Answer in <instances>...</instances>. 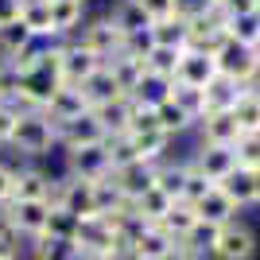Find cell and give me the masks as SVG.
<instances>
[{
	"mask_svg": "<svg viewBox=\"0 0 260 260\" xmlns=\"http://www.w3.org/2000/svg\"><path fill=\"white\" fill-rule=\"evenodd\" d=\"M8 144L20 155H47L54 144H58V132H54V124L43 117V109H35V113H20L16 132H12Z\"/></svg>",
	"mask_w": 260,
	"mask_h": 260,
	"instance_id": "obj_1",
	"label": "cell"
},
{
	"mask_svg": "<svg viewBox=\"0 0 260 260\" xmlns=\"http://www.w3.org/2000/svg\"><path fill=\"white\" fill-rule=\"evenodd\" d=\"M217 58V74L229 78V82H237V86H252L260 74V54L256 47H245V43H233V39H225V43L214 51Z\"/></svg>",
	"mask_w": 260,
	"mask_h": 260,
	"instance_id": "obj_2",
	"label": "cell"
},
{
	"mask_svg": "<svg viewBox=\"0 0 260 260\" xmlns=\"http://www.w3.org/2000/svg\"><path fill=\"white\" fill-rule=\"evenodd\" d=\"M78 249L86 252V256H120V252H128L117 237V221H113V217H101V214L82 217Z\"/></svg>",
	"mask_w": 260,
	"mask_h": 260,
	"instance_id": "obj_3",
	"label": "cell"
},
{
	"mask_svg": "<svg viewBox=\"0 0 260 260\" xmlns=\"http://www.w3.org/2000/svg\"><path fill=\"white\" fill-rule=\"evenodd\" d=\"M78 43L86 47V51H93L101 62H109V58H117V54L124 51V31H120V27L109 20V16H98V20L82 23Z\"/></svg>",
	"mask_w": 260,
	"mask_h": 260,
	"instance_id": "obj_4",
	"label": "cell"
},
{
	"mask_svg": "<svg viewBox=\"0 0 260 260\" xmlns=\"http://www.w3.org/2000/svg\"><path fill=\"white\" fill-rule=\"evenodd\" d=\"M210 256L214 260H252L256 256V233L245 221H229V225L217 229L214 245H210Z\"/></svg>",
	"mask_w": 260,
	"mask_h": 260,
	"instance_id": "obj_5",
	"label": "cell"
},
{
	"mask_svg": "<svg viewBox=\"0 0 260 260\" xmlns=\"http://www.w3.org/2000/svg\"><path fill=\"white\" fill-rule=\"evenodd\" d=\"M0 214L8 217L16 233H20L27 245L39 241L47 233V217H51V202H8V206H0Z\"/></svg>",
	"mask_w": 260,
	"mask_h": 260,
	"instance_id": "obj_6",
	"label": "cell"
},
{
	"mask_svg": "<svg viewBox=\"0 0 260 260\" xmlns=\"http://www.w3.org/2000/svg\"><path fill=\"white\" fill-rule=\"evenodd\" d=\"M66 167L74 179H86V183H101L113 175V163H109L105 144H89V148H70L66 152Z\"/></svg>",
	"mask_w": 260,
	"mask_h": 260,
	"instance_id": "obj_7",
	"label": "cell"
},
{
	"mask_svg": "<svg viewBox=\"0 0 260 260\" xmlns=\"http://www.w3.org/2000/svg\"><path fill=\"white\" fill-rule=\"evenodd\" d=\"M214 78H217V58H214V54L186 47L183 58H179V70H175V86H194V89H206Z\"/></svg>",
	"mask_w": 260,
	"mask_h": 260,
	"instance_id": "obj_8",
	"label": "cell"
},
{
	"mask_svg": "<svg viewBox=\"0 0 260 260\" xmlns=\"http://www.w3.org/2000/svg\"><path fill=\"white\" fill-rule=\"evenodd\" d=\"M58 66H62V86H82L98 66H105L93 51H86L82 43H62L58 47Z\"/></svg>",
	"mask_w": 260,
	"mask_h": 260,
	"instance_id": "obj_9",
	"label": "cell"
},
{
	"mask_svg": "<svg viewBox=\"0 0 260 260\" xmlns=\"http://www.w3.org/2000/svg\"><path fill=\"white\" fill-rule=\"evenodd\" d=\"M113 183H117V190L128 198V202H136L140 194H148V190L155 186V163L132 159V163H124V167L113 171Z\"/></svg>",
	"mask_w": 260,
	"mask_h": 260,
	"instance_id": "obj_10",
	"label": "cell"
},
{
	"mask_svg": "<svg viewBox=\"0 0 260 260\" xmlns=\"http://www.w3.org/2000/svg\"><path fill=\"white\" fill-rule=\"evenodd\" d=\"M54 132H58V144H62L66 152H70V148H89V144H101V140H105V128L98 124L93 109L82 113V117H74V120H66V124H58Z\"/></svg>",
	"mask_w": 260,
	"mask_h": 260,
	"instance_id": "obj_11",
	"label": "cell"
},
{
	"mask_svg": "<svg viewBox=\"0 0 260 260\" xmlns=\"http://www.w3.org/2000/svg\"><path fill=\"white\" fill-rule=\"evenodd\" d=\"M190 163H194L198 175H206L210 183L217 186L229 171H233V167H237V152H233V148H217V144H202Z\"/></svg>",
	"mask_w": 260,
	"mask_h": 260,
	"instance_id": "obj_12",
	"label": "cell"
},
{
	"mask_svg": "<svg viewBox=\"0 0 260 260\" xmlns=\"http://www.w3.org/2000/svg\"><path fill=\"white\" fill-rule=\"evenodd\" d=\"M82 113H89V105H86V98H82V89H78V86H58V89H54V98L43 105V117L51 120L54 128L66 124V120H74V117H82Z\"/></svg>",
	"mask_w": 260,
	"mask_h": 260,
	"instance_id": "obj_13",
	"label": "cell"
},
{
	"mask_svg": "<svg viewBox=\"0 0 260 260\" xmlns=\"http://www.w3.org/2000/svg\"><path fill=\"white\" fill-rule=\"evenodd\" d=\"M51 186H54L51 175L35 171V167H23V171H16L8 202H47V198H51Z\"/></svg>",
	"mask_w": 260,
	"mask_h": 260,
	"instance_id": "obj_14",
	"label": "cell"
},
{
	"mask_svg": "<svg viewBox=\"0 0 260 260\" xmlns=\"http://www.w3.org/2000/svg\"><path fill=\"white\" fill-rule=\"evenodd\" d=\"M202 128V144H217V148H233L241 140V124L233 120V113H206L198 120Z\"/></svg>",
	"mask_w": 260,
	"mask_h": 260,
	"instance_id": "obj_15",
	"label": "cell"
},
{
	"mask_svg": "<svg viewBox=\"0 0 260 260\" xmlns=\"http://www.w3.org/2000/svg\"><path fill=\"white\" fill-rule=\"evenodd\" d=\"M78 89H82V98H86L89 109L105 105V101H117V98H128V93H120V86H117V78H113L109 66H98V70H93Z\"/></svg>",
	"mask_w": 260,
	"mask_h": 260,
	"instance_id": "obj_16",
	"label": "cell"
},
{
	"mask_svg": "<svg viewBox=\"0 0 260 260\" xmlns=\"http://www.w3.org/2000/svg\"><path fill=\"white\" fill-rule=\"evenodd\" d=\"M217 190H221V194H225L237 210H245V206L256 202V175H252L249 167H233V171L217 183Z\"/></svg>",
	"mask_w": 260,
	"mask_h": 260,
	"instance_id": "obj_17",
	"label": "cell"
},
{
	"mask_svg": "<svg viewBox=\"0 0 260 260\" xmlns=\"http://www.w3.org/2000/svg\"><path fill=\"white\" fill-rule=\"evenodd\" d=\"M194 214H198V221H206V225H229V221H237V206H233V202H229L225 194H221V190H210L206 198H202V202H194Z\"/></svg>",
	"mask_w": 260,
	"mask_h": 260,
	"instance_id": "obj_18",
	"label": "cell"
},
{
	"mask_svg": "<svg viewBox=\"0 0 260 260\" xmlns=\"http://www.w3.org/2000/svg\"><path fill=\"white\" fill-rule=\"evenodd\" d=\"M86 20V0H51V35H70Z\"/></svg>",
	"mask_w": 260,
	"mask_h": 260,
	"instance_id": "obj_19",
	"label": "cell"
},
{
	"mask_svg": "<svg viewBox=\"0 0 260 260\" xmlns=\"http://www.w3.org/2000/svg\"><path fill=\"white\" fill-rule=\"evenodd\" d=\"M98 124L105 128V136H124L128 132V120H132V98H117V101H105V105L93 109Z\"/></svg>",
	"mask_w": 260,
	"mask_h": 260,
	"instance_id": "obj_20",
	"label": "cell"
},
{
	"mask_svg": "<svg viewBox=\"0 0 260 260\" xmlns=\"http://www.w3.org/2000/svg\"><path fill=\"white\" fill-rule=\"evenodd\" d=\"M109 70H113V78H117L120 93H132V89L140 86V78L148 74V58H136V54H124L120 51L117 58H109Z\"/></svg>",
	"mask_w": 260,
	"mask_h": 260,
	"instance_id": "obj_21",
	"label": "cell"
},
{
	"mask_svg": "<svg viewBox=\"0 0 260 260\" xmlns=\"http://www.w3.org/2000/svg\"><path fill=\"white\" fill-rule=\"evenodd\" d=\"M171 89H175V82L171 78H159V74H148L140 78V86L132 89L128 98H132V105H144V109H155V105H163V101L171 98Z\"/></svg>",
	"mask_w": 260,
	"mask_h": 260,
	"instance_id": "obj_22",
	"label": "cell"
},
{
	"mask_svg": "<svg viewBox=\"0 0 260 260\" xmlns=\"http://www.w3.org/2000/svg\"><path fill=\"white\" fill-rule=\"evenodd\" d=\"M109 20H113L120 31H124V39H128V35H136V31H148V27H152L148 12L140 8V0H117V4H113V12H109Z\"/></svg>",
	"mask_w": 260,
	"mask_h": 260,
	"instance_id": "obj_23",
	"label": "cell"
},
{
	"mask_svg": "<svg viewBox=\"0 0 260 260\" xmlns=\"http://www.w3.org/2000/svg\"><path fill=\"white\" fill-rule=\"evenodd\" d=\"M20 23L35 39H54L51 35V0H20Z\"/></svg>",
	"mask_w": 260,
	"mask_h": 260,
	"instance_id": "obj_24",
	"label": "cell"
},
{
	"mask_svg": "<svg viewBox=\"0 0 260 260\" xmlns=\"http://www.w3.org/2000/svg\"><path fill=\"white\" fill-rule=\"evenodd\" d=\"M241 89H245V86H237V82H229V78L217 74L214 82L206 86V113H233Z\"/></svg>",
	"mask_w": 260,
	"mask_h": 260,
	"instance_id": "obj_25",
	"label": "cell"
},
{
	"mask_svg": "<svg viewBox=\"0 0 260 260\" xmlns=\"http://www.w3.org/2000/svg\"><path fill=\"white\" fill-rule=\"evenodd\" d=\"M233 120L241 124V136L245 132H260V89H252V86L241 89L237 105H233Z\"/></svg>",
	"mask_w": 260,
	"mask_h": 260,
	"instance_id": "obj_26",
	"label": "cell"
},
{
	"mask_svg": "<svg viewBox=\"0 0 260 260\" xmlns=\"http://www.w3.org/2000/svg\"><path fill=\"white\" fill-rule=\"evenodd\" d=\"M31 260H86V252L78 249V241L39 237V241H31Z\"/></svg>",
	"mask_w": 260,
	"mask_h": 260,
	"instance_id": "obj_27",
	"label": "cell"
},
{
	"mask_svg": "<svg viewBox=\"0 0 260 260\" xmlns=\"http://www.w3.org/2000/svg\"><path fill=\"white\" fill-rule=\"evenodd\" d=\"M194 225H198V214H194V206H186V202H175V206L163 214V221H159V229L171 241H183Z\"/></svg>",
	"mask_w": 260,
	"mask_h": 260,
	"instance_id": "obj_28",
	"label": "cell"
},
{
	"mask_svg": "<svg viewBox=\"0 0 260 260\" xmlns=\"http://www.w3.org/2000/svg\"><path fill=\"white\" fill-rule=\"evenodd\" d=\"M183 186H186V163H155V190L183 202Z\"/></svg>",
	"mask_w": 260,
	"mask_h": 260,
	"instance_id": "obj_29",
	"label": "cell"
},
{
	"mask_svg": "<svg viewBox=\"0 0 260 260\" xmlns=\"http://www.w3.org/2000/svg\"><path fill=\"white\" fill-rule=\"evenodd\" d=\"M152 39H155V47H171V51H186V43H190L186 20L171 16V20H159V23H152Z\"/></svg>",
	"mask_w": 260,
	"mask_h": 260,
	"instance_id": "obj_30",
	"label": "cell"
},
{
	"mask_svg": "<svg viewBox=\"0 0 260 260\" xmlns=\"http://www.w3.org/2000/svg\"><path fill=\"white\" fill-rule=\"evenodd\" d=\"M128 140H132L136 159H144V163H163L171 136H167V132H136V136H128Z\"/></svg>",
	"mask_w": 260,
	"mask_h": 260,
	"instance_id": "obj_31",
	"label": "cell"
},
{
	"mask_svg": "<svg viewBox=\"0 0 260 260\" xmlns=\"http://www.w3.org/2000/svg\"><path fill=\"white\" fill-rule=\"evenodd\" d=\"M171 206H175L171 198L163 194V190H155V186H152L148 194H140L136 202H132V214H140L144 221H148V225H159V221H163V214H167Z\"/></svg>",
	"mask_w": 260,
	"mask_h": 260,
	"instance_id": "obj_32",
	"label": "cell"
},
{
	"mask_svg": "<svg viewBox=\"0 0 260 260\" xmlns=\"http://www.w3.org/2000/svg\"><path fill=\"white\" fill-rule=\"evenodd\" d=\"M78 229H82V217H74L70 210H62V206H51V217H47V233H43V237L78 241Z\"/></svg>",
	"mask_w": 260,
	"mask_h": 260,
	"instance_id": "obj_33",
	"label": "cell"
},
{
	"mask_svg": "<svg viewBox=\"0 0 260 260\" xmlns=\"http://www.w3.org/2000/svg\"><path fill=\"white\" fill-rule=\"evenodd\" d=\"M171 245H175V241L167 237V233H163L159 225H152V229H148V233H144V237L136 241V245H132L128 252H132V256H136V260H159L163 252L171 249Z\"/></svg>",
	"mask_w": 260,
	"mask_h": 260,
	"instance_id": "obj_34",
	"label": "cell"
},
{
	"mask_svg": "<svg viewBox=\"0 0 260 260\" xmlns=\"http://www.w3.org/2000/svg\"><path fill=\"white\" fill-rule=\"evenodd\" d=\"M171 101L183 109V113L194 120V124L206 117V89H194V86H175V89H171Z\"/></svg>",
	"mask_w": 260,
	"mask_h": 260,
	"instance_id": "obj_35",
	"label": "cell"
},
{
	"mask_svg": "<svg viewBox=\"0 0 260 260\" xmlns=\"http://www.w3.org/2000/svg\"><path fill=\"white\" fill-rule=\"evenodd\" d=\"M155 120H159V132H167V136H179V132H186L190 124H194V120L186 117L171 98L163 101V105H155Z\"/></svg>",
	"mask_w": 260,
	"mask_h": 260,
	"instance_id": "obj_36",
	"label": "cell"
},
{
	"mask_svg": "<svg viewBox=\"0 0 260 260\" xmlns=\"http://www.w3.org/2000/svg\"><path fill=\"white\" fill-rule=\"evenodd\" d=\"M225 31L233 43H245V47H256L260 39V16L249 12V16H237V20H225Z\"/></svg>",
	"mask_w": 260,
	"mask_h": 260,
	"instance_id": "obj_37",
	"label": "cell"
},
{
	"mask_svg": "<svg viewBox=\"0 0 260 260\" xmlns=\"http://www.w3.org/2000/svg\"><path fill=\"white\" fill-rule=\"evenodd\" d=\"M179 58H183V51H171V47H152V54H148V70H152V74H159V78H171V82H175Z\"/></svg>",
	"mask_w": 260,
	"mask_h": 260,
	"instance_id": "obj_38",
	"label": "cell"
},
{
	"mask_svg": "<svg viewBox=\"0 0 260 260\" xmlns=\"http://www.w3.org/2000/svg\"><path fill=\"white\" fill-rule=\"evenodd\" d=\"M233 152H237V167L260 171V132H245V136L233 144Z\"/></svg>",
	"mask_w": 260,
	"mask_h": 260,
	"instance_id": "obj_39",
	"label": "cell"
},
{
	"mask_svg": "<svg viewBox=\"0 0 260 260\" xmlns=\"http://www.w3.org/2000/svg\"><path fill=\"white\" fill-rule=\"evenodd\" d=\"M214 190V183H210L206 175L194 171V163H186V186H183V202L186 206H194V202H202V198Z\"/></svg>",
	"mask_w": 260,
	"mask_h": 260,
	"instance_id": "obj_40",
	"label": "cell"
},
{
	"mask_svg": "<svg viewBox=\"0 0 260 260\" xmlns=\"http://www.w3.org/2000/svg\"><path fill=\"white\" fill-rule=\"evenodd\" d=\"M214 237H217V225H206V221H198V225L183 237V245H186V249H194L198 256H206L210 245H214Z\"/></svg>",
	"mask_w": 260,
	"mask_h": 260,
	"instance_id": "obj_41",
	"label": "cell"
},
{
	"mask_svg": "<svg viewBox=\"0 0 260 260\" xmlns=\"http://www.w3.org/2000/svg\"><path fill=\"white\" fill-rule=\"evenodd\" d=\"M23 245L27 241L16 233V225H12L8 217L0 214V256H23Z\"/></svg>",
	"mask_w": 260,
	"mask_h": 260,
	"instance_id": "obj_42",
	"label": "cell"
},
{
	"mask_svg": "<svg viewBox=\"0 0 260 260\" xmlns=\"http://www.w3.org/2000/svg\"><path fill=\"white\" fill-rule=\"evenodd\" d=\"M136 132H159V120H155V109L132 105V120H128V132H124V136H136Z\"/></svg>",
	"mask_w": 260,
	"mask_h": 260,
	"instance_id": "obj_43",
	"label": "cell"
},
{
	"mask_svg": "<svg viewBox=\"0 0 260 260\" xmlns=\"http://www.w3.org/2000/svg\"><path fill=\"white\" fill-rule=\"evenodd\" d=\"M210 12H217L214 0H175V16L179 20H202Z\"/></svg>",
	"mask_w": 260,
	"mask_h": 260,
	"instance_id": "obj_44",
	"label": "cell"
},
{
	"mask_svg": "<svg viewBox=\"0 0 260 260\" xmlns=\"http://www.w3.org/2000/svg\"><path fill=\"white\" fill-rule=\"evenodd\" d=\"M140 8L148 12L152 23H159V20H171L175 16V0H140Z\"/></svg>",
	"mask_w": 260,
	"mask_h": 260,
	"instance_id": "obj_45",
	"label": "cell"
},
{
	"mask_svg": "<svg viewBox=\"0 0 260 260\" xmlns=\"http://www.w3.org/2000/svg\"><path fill=\"white\" fill-rule=\"evenodd\" d=\"M16 120H20V113L8 105V101H0V144L12 140V132H16Z\"/></svg>",
	"mask_w": 260,
	"mask_h": 260,
	"instance_id": "obj_46",
	"label": "cell"
},
{
	"mask_svg": "<svg viewBox=\"0 0 260 260\" xmlns=\"http://www.w3.org/2000/svg\"><path fill=\"white\" fill-rule=\"evenodd\" d=\"M249 12H256L252 0H225V4H221V16H225V20H237V16H249Z\"/></svg>",
	"mask_w": 260,
	"mask_h": 260,
	"instance_id": "obj_47",
	"label": "cell"
},
{
	"mask_svg": "<svg viewBox=\"0 0 260 260\" xmlns=\"http://www.w3.org/2000/svg\"><path fill=\"white\" fill-rule=\"evenodd\" d=\"M12 183H16V171L0 163V206H8V198H12Z\"/></svg>",
	"mask_w": 260,
	"mask_h": 260,
	"instance_id": "obj_48",
	"label": "cell"
},
{
	"mask_svg": "<svg viewBox=\"0 0 260 260\" xmlns=\"http://www.w3.org/2000/svg\"><path fill=\"white\" fill-rule=\"evenodd\" d=\"M20 20V0H0V27Z\"/></svg>",
	"mask_w": 260,
	"mask_h": 260,
	"instance_id": "obj_49",
	"label": "cell"
},
{
	"mask_svg": "<svg viewBox=\"0 0 260 260\" xmlns=\"http://www.w3.org/2000/svg\"><path fill=\"white\" fill-rule=\"evenodd\" d=\"M86 260H124V256H86Z\"/></svg>",
	"mask_w": 260,
	"mask_h": 260,
	"instance_id": "obj_50",
	"label": "cell"
},
{
	"mask_svg": "<svg viewBox=\"0 0 260 260\" xmlns=\"http://www.w3.org/2000/svg\"><path fill=\"white\" fill-rule=\"evenodd\" d=\"M252 175H256V202H260V171H252Z\"/></svg>",
	"mask_w": 260,
	"mask_h": 260,
	"instance_id": "obj_51",
	"label": "cell"
},
{
	"mask_svg": "<svg viewBox=\"0 0 260 260\" xmlns=\"http://www.w3.org/2000/svg\"><path fill=\"white\" fill-rule=\"evenodd\" d=\"M0 260H23V256H0Z\"/></svg>",
	"mask_w": 260,
	"mask_h": 260,
	"instance_id": "obj_52",
	"label": "cell"
},
{
	"mask_svg": "<svg viewBox=\"0 0 260 260\" xmlns=\"http://www.w3.org/2000/svg\"><path fill=\"white\" fill-rule=\"evenodd\" d=\"M252 4H256V16H260V0H252Z\"/></svg>",
	"mask_w": 260,
	"mask_h": 260,
	"instance_id": "obj_53",
	"label": "cell"
},
{
	"mask_svg": "<svg viewBox=\"0 0 260 260\" xmlns=\"http://www.w3.org/2000/svg\"><path fill=\"white\" fill-rule=\"evenodd\" d=\"M256 54H260V39H256Z\"/></svg>",
	"mask_w": 260,
	"mask_h": 260,
	"instance_id": "obj_54",
	"label": "cell"
}]
</instances>
